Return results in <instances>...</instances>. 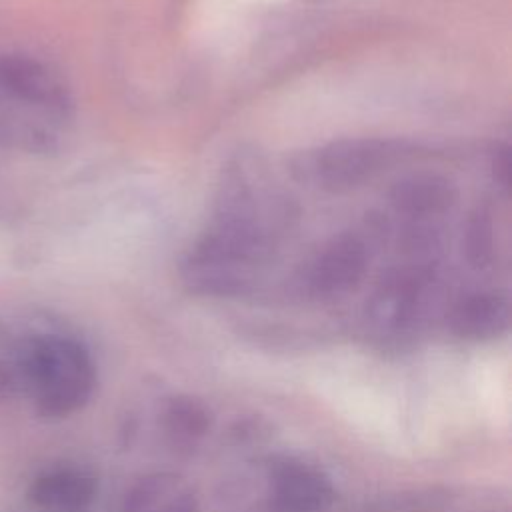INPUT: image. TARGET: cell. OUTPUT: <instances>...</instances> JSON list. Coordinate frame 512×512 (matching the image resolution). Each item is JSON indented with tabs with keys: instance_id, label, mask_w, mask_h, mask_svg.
Wrapping results in <instances>:
<instances>
[{
	"instance_id": "277c9868",
	"label": "cell",
	"mask_w": 512,
	"mask_h": 512,
	"mask_svg": "<svg viewBox=\"0 0 512 512\" xmlns=\"http://www.w3.org/2000/svg\"><path fill=\"white\" fill-rule=\"evenodd\" d=\"M98 496L92 470L76 462H54L34 474L24 492V512H90Z\"/></svg>"
},
{
	"instance_id": "52a82bcc",
	"label": "cell",
	"mask_w": 512,
	"mask_h": 512,
	"mask_svg": "<svg viewBox=\"0 0 512 512\" xmlns=\"http://www.w3.org/2000/svg\"><path fill=\"white\" fill-rule=\"evenodd\" d=\"M510 308L506 298L494 292H474L460 298L448 316L450 330L464 340H490L506 332Z\"/></svg>"
},
{
	"instance_id": "4fadbf2b",
	"label": "cell",
	"mask_w": 512,
	"mask_h": 512,
	"mask_svg": "<svg viewBox=\"0 0 512 512\" xmlns=\"http://www.w3.org/2000/svg\"><path fill=\"white\" fill-rule=\"evenodd\" d=\"M156 512H200V506L190 492H180L164 500Z\"/></svg>"
},
{
	"instance_id": "7c38bea8",
	"label": "cell",
	"mask_w": 512,
	"mask_h": 512,
	"mask_svg": "<svg viewBox=\"0 0 512 512\" xmlns=\"http://www.w3.org/2000/svg\"><path fill=\"white\" fill-rule=\"evenodd\" d=\"M468 256L476 266L486 262L490 256V228L480 218L474 220L468 234Z\"/></svg>"
},
{
	"instance_id": "8fae6325",
	"label": "cell",
	"mask_w": 512,
	"mask_h": 512,
	"mask_svg": "<svg viewBox=\"0 0 512 512\" xmlns=\"http://www.w3.org/2000/svg\"><path fill=\"white\" fill-rule=\"evenodd\" d=\"M172 478L166 474H154L138 480L124 494L118 512H150L158 506L164 494L170 492Z\"/></svg>"
},
{
	"instance_id": "8992f818",
	"label": "cell",
	"mask_w": 512,
	"mask_h": 512,
	"mask_svg": "<svg viewBox=\"0 0 512 512\" xmlns=\"http://www.w3.org/2000/svg\"><path fill=\"white\" fill-rule=\"evenodd\" d=\"M332 502L334 486L322 470L298 460H284L272 468L270 512H326Z\"/></svg>"
},
{
	"instance_id": "3957f363",
	"label": "cell",
	"mask_w": 512,
	"mask_h": 512,
	"mask_svg": "<svg viewBox=\"0 0 512 512\" xmlns=\"http://www.w3.org/2000/svg\"><path fill=\"white\" fill-rule=\"evenodd\" d=\"M398 152V146L390 140H340L314 154L308 174L322 190L346 192L372 180L394 162Z\"/></svg>"
},
{
	"instance_id": "9c48e42d",
	"label": "cell",
	"mask_w": 512,
	"mask_h": 512,
	"mask_svg": "<svg viewBox=\"0 0 512 512\" xmlns=\"http://www.w3.org/2000/svg\"><path fill=\"white\" fill-rule=\"evenodd\" d=\"M452 188L438 176H414L400 182L392 192V204L398 212L412 218L442 214L452 204Z\"/></svg>"
},
{
	"instance_id": "ba28073f",
	"label": "cell",
	"mask_w": 512,
	"mask_h": 512,
	"mask_svg": "<svg viewBox=\"0 0 512 512\" xmlns=\"http://www.w3.org/2000/svg\"><path fill=\"white\" fill-rule=\"evenodd\" d=\"M422 294V278L414 272H396L390 278H386L378 292L372 298V318L386 328H402L406 326L420 302Z\"/></svg>"
},
{
	"instance_id": "7a4b0ae2",
	"label": "cell",
	"mask_w": 512,
	"mask_h": 512,
	"mask_svg": "<svg viewBox=\"0 0 512 512\" xmlns=\"http://www.w3.org/2000/svg\"><path fill=\"white\" fill-rule=\"evenodd\" d=\"M68 92L44 64L24 56H0V134L42 146L50 124L66 118Z\"/></svg>"
},
{
	"instance_id": "30bf717a",
	"label": "cell",
	"mask_w": 512,
	"mask_h": 512,
	"mask_svg": "<svg viewBox=\"0 0 512 512\" xmlns=\"http://www.w3.org/2000/svg\"><path fill=\"white\" fill-rule=\"evenodd\" d=\"M212 426L208 406L192 396H176L162 410L166 438L178 448L196 446Z\"/></svg>"
},
{
	"instance_id": "6da1fadb",
	"label": "cell",
	"mask_w": 512,
	"mask_h": 512,
	"mask_svg": "<svg viewBox=\"0 0 512 512\" xmlns=\"http://www.w3.org/2000/svg\"><path fill=\"white\" fill-rule=\"evenodd\" d=\"M96 364L78 338L62 332H30L0 354V394L22 400L44 420L80 412L96 390Z\"/></svg>"
},
{
	"instance_id": "5b68a950",
	"label": "cell",
	"mask_w": 512,
	"mask_h": 512,
	"mask_svg": "<svg viewBox=\"0 0 512 512\" xmlns=\"http://www.w3.org/2000/svg\"><path fill=\"white\" fill-rule=\"evenodd\" d=\"M366 246L358 236L328 242L302 274V290L316 300H332L358 286L366 272Z\"/></svg>"
}]
</instances>
